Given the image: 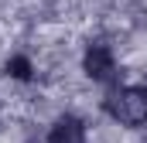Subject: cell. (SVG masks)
<instances>
[{
  "label": "cell",
  "mask_w": 147,
  "mask_h": 143,
  "mask_svg": "<svg viewBox=\"0 0 147 143\" xmlns=\"http://www.w3.org/2000/svg\"><path fill=\"white\" fill-rule=\"evenodd\" d=\"M106 112L123 126L147 123V85H127L106 99Z\"/></svg>",
  "instance_id": "cell-1"
},
{
  "label": "cell",
  "mask_w": 147,
  "mask_h": 143,
  "mask_svg": "<svg viewBox=\"0 0 147 143\" xmlns=\"http://www.w3.org/2000/svg\"><path fill=\"white\" fill-rule=\"evenodd\" d=\"M82 68L92 82H110L113 72H116V61H113V51L106 44H89L86 48V58H82Z\"/></svg>",
  "instance_id": "cell-2"
},
{
  "label": "cell",
  "mask_w": 147,
  "mask_h": 143,
  "mask_svg": "<svg viewBox=\"0 0 147 143\" xmlns=\"http://www.w3.org/2000/svg\"><path fill=\"white\" fill-rule=\"evenodd\" d=\"M48 143H86V126L79 116H58L48 130Z\"/></svg>",
  "instance_id": "cell-3"
},
{
  "label": "cell",
  "mask_w": 147,
  "mask_h": 143,
  "mask_svg": "<svg viewBox=\"0 0 147 143\" xmlns=\"http://www.w3.org/2000/svg\"><path fill=\"white\" fill-rule=\"evenodd\" d=\"M7 72H10L14 78H21V82H28V78H31V61H28L24 55H14V58L7 61Z\"/></svg>",
  "instance_id": "cell-4"
}]
</instances>
